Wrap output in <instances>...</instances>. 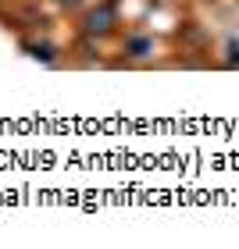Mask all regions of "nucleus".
<instances>
[{"label": "nucleus", "instance_id": "1", "mask_svg": "<svg viewBox=\"0 0 239 249\" xmlns=\"http://www.w3.org/2000/svg\"><path fill=\"white\" fill-rule=\"evenodd\" d=\"M115 21H118L115 4H100L97 11H89V15H86V32H89V36H104V32L115 29Z\"/></svg>", "mask_w": 239, "mask_h": 249}, {"label": "nucleus", "instance_id": "2", "mask_svg": "<svg viewBox=\"0 0 239 249\" xmlns=\"http://www.w3.org/2000/svg\"><path fill=\"white\" fill-rule=\"evenodd\" d=\"M150 50H154V43L146 36H136V39L125 43V53H132V57H143V53H150Z\"/></svg>", "mask_w": 239, "mask_h": 249}, {"label": "nucleus", "instance_id": "3", "mask_svg": "<svg viewBox=\"0 0 239 249\" xmlns=\"http://www.w3.org/2000/svg\"><path fill=\"white\" fill-rule=\"evenodd\" d=\"M25 50L36 61H54V47H50V43H25Z\"/></svg>", "mask_w": 239, "mask_h": 249}]
</instances>
